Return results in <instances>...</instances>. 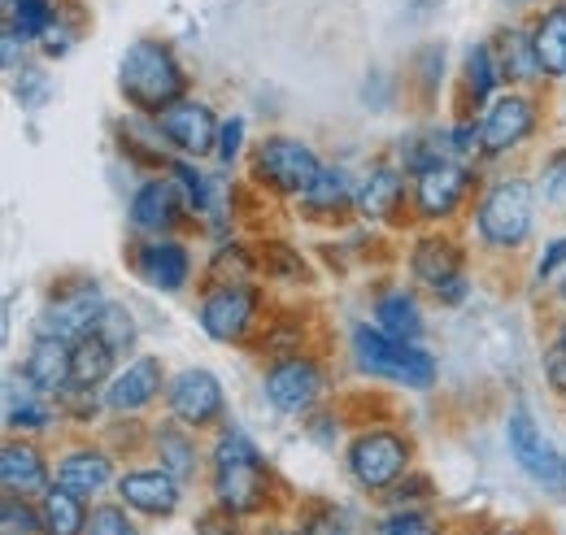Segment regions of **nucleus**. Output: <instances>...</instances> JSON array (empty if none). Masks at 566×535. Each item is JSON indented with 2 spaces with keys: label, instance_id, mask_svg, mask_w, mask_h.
<instances>
[{
  "label": "nucleus",
  "instance_id": "obj_1",
  "mask_svg": "<svg viewBox=\"0 0 566 535\" xmlns=\"http://www.w3.org/2000/svg\"><path fill=\"white\" fill-rule=\"evenodd\" d=\"M280 479L271 462L262 458V449L235 431V427H218L210 444V492L213 505H222L235 518H266L275 514V496H280Z\"/></svg>",
  "mask_w": 566,
  "mask_h": 535
},
{
  "label": "nucleus",
  "instance_id": "obj_2",
  "mask_svg": "<svg viewBox=\"0 0 566 535\" xmlns=\"http://www.w3.org/2000/svg\"><path fill=\"white\" fill-rule=\"evenodd\" d=\"M118 92L140 118H157L161 109L188 96V70L179 66L170 44L136 40L118 62Z\"/></svg>",
  "mask_w": 566,
  "mask_h": 535
},
{
  "label": "nucleus",
  "instance_id": "obj_3",
  "mask_svg": "<svg viewBox=\"0 0 566 535\" xmlns=\"http://www.w3.org/2000/svg\"><path fill=\"white\" fill-rule=\"evenodd\" d=\"M349 357H354V370L361 379L401 384V388H415V392L436 388V375H440L436 357L423 344L397 339V335H388L384 327H370V323H357L349 332Z\"/></svg>",
  "mask_w": 566,
  "mask_h": 535
},
{
  "label": "nucleus",
  "instance_id": "obj_4",
  "mask_svg": "<svg viewBox=\"0 0 566 535\" xmlns=\"http://www.w3.org/2000/svg\"><path fill=\"white\" fill-rule=\"evenodd\" d=\"M536 183L523 175H505L484 188L475 204V235L493 253H518L536 231Z\"/></svg>",
  "mask_w": 566,
  "mask_h": 535
},
{
  "label": "nucleus",
  "instance_id": "obj_5",
  "mask_svg": "<svg viewBox=\"0 0 566 535\" xmlns=\"http://www.w3.org/2000/svg\"><path fill=\"white\" fill-rule=\"evenodd\" d=\"M410 462H415V440L392 427H366L345 444V470L370 496H384L401 474H410Z\"/></svg>",
  "mask_w": 566,
  "mask_h": 535
},
{
  "label": "nucleus",
  "instance_id": "obj_6",
  "mask_svg": "<svg viewBox=\"0 0 566 535\" xmlns=\"http://www.w3.org/2000/svg\"><path fill=\"white\" fill-rule=\"evenodd\" d=\"M266 296L258 283H210L197 301V323L213 344H249L262 327Z\"/></svg>",
  "mask_w": 566,
  "mask_h": 535
},
{
  "label": "nucleus",
  "instance_id": "obj_7",
  "mask_svg": "<svg viewBox=\"0 0 566 535\" xmlns=\"http://www.w3.org/2000/svg\"><path fill=\"white\" fill-rule=\"evenodd\" d=\"M318 170H323V157L296 135H266L249 161L253 183L266 188L271 197H305V188L318 179Z\"/></svg>",
  "mask_w": 566,
  "mask_h": 535
},
{
  "label": "nucleus",
  "instance_id": "obj_8",
  "mask_svg": "<svg viewBox=\"0 0 566 535\" xmlns=\"http://www.w3.org/2000/svg\"><path fill=\"white\" fill-rule=\"evenodd\" d=\"M406 266H410V279H415L419 287H427L440 305H462L467 292H471L467 253H462V244H458L453 235H444V231L419 235V240L410 244Z\"/></svg>",
  "mask_w": 566,
  "mask_h": 535
},
{
  "label": "nucleus",
  "instance_id": "obj_9",
  "mask_svg": "<svg viewBox=\"0 0 566 535\" xmlns=\"http://www.w3.org/2000/svg\"><path fill=\"white\" fill-rule=\"evenodd\" d=\"M105 287L96 283V274H66L53 283L49 305L40 310V318L31 323L35 335H57V339H78L96 327L101 310H105Z\"/></svg>",
  "mask_w": 566,
  "mask_h": 535
},
{
  "label": "nucleus",
  "instance_id": "obj_10",
  "mask_svg": "<svg viewBox=\"0 0 566 535\" xmlns=\"http://www.w3.org/2000/svg\"><path fill=\"white\" fill-rule=\"evenodd\" d=\"M327 392V370L314 353H287L262 370V397L280 413H314Z\"/></svg>",
  "mask_w": 566,
  "mask_h": 535
},
{
  "label": "nucleus",
  "instance_id": "obj_11",
  "mask_svg": "<svg viewBox=\"0 0 566 535\" xmlns=\"http://www.w3.org/2000/svg\"><path fill=\"white\" fill-rule=\"evenodd\" d=\"M166 413L192 431H218L227 418V392L206 366H188L166 388Z\"/></svg>",
  "mask_w": 566,
  "mask_h": 535
},
{
  "label": "nucleus",
  "instance_id": "obj_12",
  "mask_svg": "<svg viewBox=\"0 0 566 535\" xmlns=\"http://www.w3.org/2000/svg\"><path fill=\"white\" fill-rule=\"evenodd\" d=\"M184 479H175L166 466H127L118 470L114 483V501H123L132 514H140L148 523H166L184 510Z\"/></svg>",
  "mask_w": 566,
  "mask_h": 535
},
{
  "label": "nucleus",
  "instance_id": "obj_13",
  "mask_svg": "<svg viewBox=\"0 0 566 535\" xmlns=\"http://www.w3.org/2000/svg\"><path fill=\"white\" fill-rule=\"evenodd\" d=\"M475 175L467 161H453V157H440L423 166L419 175H410V201H415V213L423 222H449L462 204H467V192H471Z\"/></svg>",
  "mask_w": 566,
  "mask_h": 535
},
{
  "label": "nucleus",
  "instance_id": "obj_14",
  "mask_svg": "<svg viewBox=\"0 0 566 535\" xmlns=\"http://www.w3.org/2000/svg\"><path fill=\"white\" fill-rule=\"evenodd\" d=\"M127 262L144 287H153L161 296H179L192 283V253L179 235H144V240H136Z\"/></svg>",
  "mask_w": 566,
  "mask_h": 535
},
{
  "label": "nucleus",
  "instance_id": "obj_15",
  "mask_svg": "<svg viewBox=\"0 0 566 535\" xmlns=\"http://www.w3.org/2000/svg\"><path fill=\"white\" fill-rule=\"evenodd\" d=\"M536 123H541V109L527 92H496L493 101L484 105L480 114V148L484 157H501L518 144H527L536 135Z\"/></svg>",
  "mask_w": 566,
  "mask_h": 535
},
{
  "label": "nucleus",
  "instance_id": "obj_16",
  "mask_svg": "<svg viewBox=\"0 0 566 535\" xmlns=\"http://www.w3.org/2000/svg\"><path fill=\"white\" fill-rule=\"evenodd\" d=\"M153 127L166 139L170 153L192 157V161L210 157L213 148H218V132H222V123L213 118V109L206 101H197V96H184V101H175L170 109H161V114L153 118Z\"/></svg>",
  "mask_w": 566,
  "mask_h": 535
},
{
  "label": "nucleus",
  "instance_id": "obj_17",
  "mask_svg": "<svg viewBox=\"0 0 566 535\" xmlns=\"http://www.w3.org/2000/svg\"><path fill=\"white\" fill-rule=\"evenodd\" d=\"M166 388H170V379H166L161 357L136 353V357H127V361L114 370V379L105 384V392H101V397H105V413L136 418V413H144Z\"/></svg>",
  "mask_w": 566,
  "mask_h": 535
},
{
  "label": "nucleus",
  "instance_id": "obj_18",
  "mask_svg": "<svg viewBox=\"0 0 566 535\" xmlns=\"http://www.w3.org/2000/svg\"><path fill=\"white\" fill-rule=\"evenodd\" d=\"M505 444H510V458L518 462V470L545 487H563L566 483V462L554 453V444L541 436L536 418L527 413V405H514L505 413Z\"/></svg>",
  "mask_w": 566,
  "mask_h": 535
},
{
  "label": "nucleus",
  "instance_id": "obj_19",
  "mask_svg": "<svg viewBox=\"0 0 566 535\" xmlns=\"http://www.w3.org/2000/svg\"><path fill=\"white\" fill-rule=\"evenodd\" d=\"M127 222L140 235H175L184 222H197V218H192V209L184 201L179 183L170 175H157V179H148V183L136 188L132 209H127Z\"/></svg>",
  "mask_w": 566,
  "mask_h": 535
},
{
  "label": "nucleus",
  "instance_id": "obj_20",
  "mask_svg": "<svg viewBox=\"0 0 566 535\" xmlns=\"http://www.w3.org/2000/svg\"><path fill=\"white\" fill-rule=\"evenodd\" d=\"M53 479L62 487H71L74 496H83V501H101L105 492H114L118 466H114V453L105 444H74L57 458Z\"/></svg>",
  "mask_w": 566,
  "mask_h": 535
},
{
  "label": "nucleus",
  "instance_id": "obj_21",
  "mask_svg": "<svg viewBox=\"0 0 566 535\" xmlns=\"http://www.w3.org/2000/svg\"><path fill=\"white\" fill-rule=\"evenodd\" d=\"M0 483H4V496L40 501L57 479H53V466H49V458L35 440L9 436L4 449H0Z\"/></svg>",
  "mask_w": 566,
  "mask_h": 535
},
{
  "label": "nucleus",
  "instance_id": "obj_22",
  "mask_svg": "<svg viewBox=\"0 0 566 535\" xmlns=\"http://www.w3.org/2000/svg\"><path fill=\"white\" fill-rule=\"evenodd\" d=\"M57 413H62L57 397L31 388V384L22 379V370H9V384H4V431H9V436H40V431H53V427H57Z\"/></svg>",
  "mask_w": 566,
  "mask_h": 535
},
{
  "label": "nucleus",
  "instance_id": "obj_23",
  "mask_svg": "<svg viewBox=\"0 0 566 535\" xmlns=\"http://www.w3.org/2000/svg\"><path fill=\"white\" fill-rule=\"evenodd\" d=\"M22 379L49 397H62L74 379V344L57 339V335H35L27 357H22Z\"/></svg>",
  "mask_w": 566,
  "mask_h": 535
},
{
  "label": "nucleus",
  "instance_id": "obj_24",
  "mask_svg": "<svg viewBox=\"0 0 566 535\" xmlns=\"http://www.w3.org/2000/svg\"><path fill=\"white\" fill-rule=\"evenodd\" d=\"M305 218H318V222H340L349 209H357V183L345 166H327L318 170V179L305 188V197H296Z\"/></svg>",
  "mask_w": 566,
  "mask_h": 535
},
{
  "label": "nucleus",
  "instance_id": "obj_25",
  "mask_svg": "<svg viewBox=\"0 0 566 535\" xmlns=\"http://www.w3.org/2000/svg\"><path fill=\"white\" fill-rule=\"evenodd\" d=\"M148 444H153L157 466H166L175 479L192 483V479L201 474L206 453H201V444H197V431H192V427H184V422H175V418H161V422L153 427Z\"/></svg>",
  "mask_w": 566,
  "mask_h": 535
},
{
  "label": "nucleus",
  "instance_id": "obj_26",
  "mask_svg": "<svg viewBox=\"0 0 566 535\" xmlns=\"http://www.w3.org/2000/svg\"><path fill=\"white\" fill-rule=\"evenodd\" d=\"M401 204H406V170L392 161H375L357 183V213L366 222H392Z\"/></svg>",
  "mask_w": 566,
  "mask_h": 535
},
{
  "label": "nucleus",
  "instance_id": "obj_27",
  "mask_svg": "<svg viewBox=\"0 0 566 535\" xmlns=\"http://www.w3.org/2000/svg\"><path fill=\"white\" fill-rule=\"evenodd\" d=\"M370 310H375V327H384L388 335L410 339V344L423 339V332H427L423 305H419V296H415L410 287H384Z\"/></svg>",
  "mask_w": 566,
  "mask_h": 535
},
{
  "label": "nucleus",
  "instance_id": "obj_28",
  "mask_svg": "<svg viewBox=\"0 0 566 535\" xmlns=\"http://www.w3.org/2000/svg\"><path fill=\"white\" fill-rule=\"evenodd\" d=\"M123 361H118V348L114 344H105L96 332L78 335L74 339V379L71 388H83V392H105V384L114 379V370H118Z\"/></svg>",
  "mask_w": 566,
  "mask_h": 535
},
{
  "label": "nucleus",
  "instance_id": "obj_29",
  "mask_svg": "<svg viewBox=\"0 0 566 535\" xmlns=\"http://www.w3.org/2000/svg\"><path fill=\"white\" fill-rule=\"evenodd\" d=\"M532 53L541 78H566V4H549L532 27Z\"/></svg>",
  "mask_w": 566,
  "mask_h": 535
},
{
  "label": "nucleus",
  "instance_id": "obj_30",
  "mask_svg": "<svg viewBox=\"0 0 566 535\" xmlns=\"http://www.w3.org/2000/svg\"><path fill=\"white\" fill-rule=\"evenodd\" d=\"M87 514H92V501H83L71 487L53 483L40 496V535H83L87 532Z\"/></svg>",
  "mask_w": 566,
  "mask_h": 535
},
{
  "label": "nucleus",
  "instance_id": "obj_31",
  "mask_svg": "<svg viewBox=\"0 0 566 535\" xmlns=\"http://www.w3.org/2000/svg\"><path fill=\"white\" fill-rule=\"evenodd\" d=\"M253 253H258V274H266V279H275V283H314V270L301 258V249H292L280 235L258 240Z\"/></svg>",
  "mask_w": 566,
  "mask_h": 535
},
{
  "label": "nucleus",
  "instance_id": "obj_32",
  "mask_svg": "<svg viewBox=\"0 0 566 535\" xmlns=\"http://www.w3.org/2000/svg\"><path fill=\"white\" fill-rule=\"evenodd\" d=\"M253 279H258L253 244H240V240H218L213 244V258L206 266V287L210 283H253Z\"/></svg>",
  "mask_w": 566,
  "mask_h": 535
},
{
  "label": "nucleus",
  "instance_id": "obj_33",
  "mask_svg": "<svg viewBox=\"0 0 566 535\" xmlns=\"http://www.w3.org/2000/svg\"><path fill=\"white\" fill-rule=\"evenodd\" d=\"M496 83H501L496 49L493 44H471L467 57H462V92H467V101L489 105L496 96Z\"/></svg>",
  "mask_w": 566,
  "mask_h": 535
},
{
  "label": "nucleus",
  "instance_id": "obj_34",
  "mask_svg": "<svg viewBox=\"0 0 566 535\" xmlns=\"http://www.w3.org/2000/svg\"><path fill=\"white\" fill-rule=\"evenodd\" d=\"M292 527L301 535H354V518H349L345 505L323 501V496H310V501L296 505Z\"/></svg>",
  "mask_w": 566,
  "mask_h": 535
},
{
  "label": "nucleus",
  "instance_id": "obj_35",
  "mask_svg": "<svg viewBox=\"0 0 566 535\" xmlns=\"http://www.w3.org/2000/svg\"><path fill=\"white\" fill-rule=\"evenodd\" d=\"M496 66H501V78H514V83L541 78L536 53H532V35H523V31H501V40H496Z\"/></svg>",
  "mask_w": 566,
  "mask_h": 535
},
{
  "label": "nucleus",
  "instance_id": "obj_36",
  "mask_svg": "<svg viewBox=\"0 0 566 535\" xmlns=\"http://www.w3.org/2000/svg\"><path fill=\"white\" fill-rule=\"evenodd\" d=\"M57 18V4L53 0H13L4 9V27L27 44V40H44V31L53 27Z\"/></svg>",
  "mask_w": 566,
  "mask_h": 535
},
{
  "label": "nucleus",
  "instance_id": "obj_37",
  "mask_svg": "<svg viewBox=\"0 0 566 535\" xmlns=\"http://www.w3.org/2000/svg\"><path fill=\"white\" fill-rule=\"evenodd\" d=\"M92 332L101 335L105 344H114V348H118V357H132V353H136V344H140L136 314H132L127 305H118V301H105V310H101V318H96V327H92Z\"/></svg>",
  "mask_w": 566,
  "mask_h": 535
},
{
  "label": "nucleus",
  "instance_id": "obj_38",
  "mask_svg": "<svg viewBox=\"0 0 566 535\" xmlns=\"http://www.w3.org/2000/svg\"><path fill=\"white\" fill-rule=\"evenodd\" d=\"M370 535H449V527L431 510H388Z\"/></svg>",
  "mask_w": 566,
  "mask_h": 535
},
{
  "label": "nucleus",
  "instance_id": "obj_39",
  "mask_svg": "<svg viewBox=\"0 0 566 535\" xmlns=\"http://www.w3.org/2000/svg\"><path fill=\"white\" fill-rule=\"evenodd\" d=\"M431 501H436V483H431V474H423V470L401 474V479L384 492V505H388V510H427Z\"/></svg>",
  "mask_w": 566,
  "mask_h": 535
},
{
  "label": "nucleus",
  "instance_id": "obj_40",
  "mask_svg": "<svg viewBox=\"0 0 566 535\" xmlns=\"http://www.w3.org/2000/svg\"><path fill=\"white\" fill-rule=\"evenodd\" d=\"M536 192H541V201H545V209H549V213L566 218V148H554V153L545 157Z\"/></svg>",
  "mask_w": 566,
  "mask_h": 535
},
{
  "label": "nucleus",
  "instance_id": "obj_41",
  "mask_svg": "<svg viewBox=\"0 0 566 535\" xmlns=\"http://www.w3.org/2000/svg\"><path fill=\"white\" fill-rule=\"evenodd\" d=\"M83 535H140V527H136V518H132V510L123 501H92Z\"/></svg>",
  "mask_w": 566,
  "mask_h": 535
},
{
  "label": "nucleus",
  "instance_id": "obj_42",
  "mask_svg": "<svg viewBox=\"0 0 566 535\" xmlns=\"http://www.w3.org/2000/svg\"><path fill=\"white\" fill-rule=\"evenodd\" d=\"M0 527H4V535H40V501L4 496L0 501Z\"/></svg>",
  "mask_w": 566,
  "mask_h": 535
},
{
  "label": "nucleus",
  "instance_id": "obj_43",
  "mask_svg": "<svg viewBox=\"0 0 566 535\" xmlns=\"http://www.w3.org/2000/svg\"><path fill=\"white\" fill-rule=\"evenodd\" d=\"M240 153H244V118H227V123H222V132H218V148H213V157H218V166H222V170H231V166L240 161Z\"/></svg>",
  "mask_w": 566,
  "mask_h": 535
},
{
  "label": "nucleus",
  "instance_id": "obj_44",
  "mask_svg": "<svg viewBox=\"0 0 566 535\" xmlns=\"http://www.w3.org/2000/svg\"><path fill=\"white\" fill-rule=\"evenodd\" d=\"M197 535H253L244 527V518L227 514L222 505H210L206 514H197Z\"/></svg>",
  "mask_w": 566,
  "mask_h": 535
},
{
  "label": "nucleus",
  "instance_id": "obj_45",
  "mask_svg": "<svg viewBox=\"0 0 566 535\" xmlns=\"http://www.w3.org/2000/svg\"><path fill=\"white\" fill-rule=\"evenodd\" d=\"M305 431H310V440L314 444H323V449H336V440H340V418L336 413H310L305 418Z\"/></svg>",
  "mask_w": 566,
  "mask_h": 535
},
{
  "label": "nucleus",
  "instance_id": "obj_46",
  "mask_svg": "<svg viewBox=\"0 0 566 535\" xmlns=\"http://www.w3.org/2000/svg\"><path fill=\"white\" fill-rule=\"evenodd\" d=\"M541 366H545V384H549L558 397H566V348L563 344H554V339H549V348H545Z\"/></svg>",
  "mask_w": 566,
  "mask_h": 535
},
{
  "label": "nucleus",
  "instance_id": "obj_47",
  "mask_svg": "<svg viewBox=\"0 0 566 535\" xmlns=\"http://www.w3.org/2000/svg\"><path fill=\"white\" fill-rule=\"evenodd\" d=\"M563 266H566V235H558V240L545 244V253L536 258V270H532V274H536V283H545V279H554Z\"/></svg>",
  "mask_w": 566,
  "mask_h": 535
},
{
  "label": "nucleus",
  "instance_id": "obj_48",
  "mask_svg": "<svg viewBox=\"0 0 566 535\" xmlns=\"http://www.w3.org/2000/svg\"><path fill=\"white\" fill-rule=\"evenodd\" d=\"M71 44H74V31L66 27V22H62V13H57V18H53V27L44 31L40 49H44L49 57H66V53H71Z\"/></svg>",
  "mask_w": 566,
  "mask_h": 535
},
{
  "label": "nucleus",
  "instance_id": "obj_49",
  "mask_svg": "<svg viewBox=\"0 0 566 535\" xmlns=\"http://www.w3.org/2000/svg\"><path fill=\"white\" fill-rule=\"evenodd\" d=\"M419 78H423L427 96H436V83L444 78V49H423V57H419Z\"/></svg>",
  "mask_w": 566,
  "mask_h": 535
},
{
  "label": "nucleus",
  "instance_id": "obj_50",
  "mask_svg": "<svg viewBox=\"0 0 566 535\" xmlns=\"http://www.w3.org/2000/svg\"><path fill=\"white\" fill-rule=\"evenodd\" d=\"M493 535H536L532 527H496Z\"/></svg>",
  "mask_w": 566,
  "mask_h": 535
},
{
  "label": "nucleus",
  "instance_id": "obj_51",
  "mask_svg": "<svg viewBox=\"0 0 566 535\" xmlns=\"http://www.w3.org/2000/svg\"><path fill=\"white\" fill-rule=\"evenodd\" d=\"M554 344H563V348H566V318L558 323V327H554Z\"/></svg>",
  "mask_w": 566,
  "mask_h": 535
},
{
  "label": "nucleus",
  "instance_id": "obj_52",
  "mask_svg": "<svg viewBox=\"0 0 566 535\" xmlns=\"http://www.w3.org/2000/svg\"><path fill=\"white\" fill-rule=\"evenodd\" d=\"M558 301L566 305V270H563V279H558Z\"/></svg>",
  "mask_w": 566,
  "mask_h": 535
},
{
  "label": "nucleus",
  "instance_id": "obj_53",
  "mask_svg": "<svg viewBox=\"0 0 566 535\" xmlns=\"http://www.w3.org/2000/svg\"><path fill=\"white\" fill-rule=\"evenodd\" d=\"M462 535H493V532H475V527H467Z\"/></svg>",
  "mask_w": 566,
  "mask_h": 535
},
{
  "label": "nucleus",
  "instance_id": "obj_54",
  "mask_svg": "<svg viewBox=\"0 0 566 535\" xmlns=\"http://www.w3.org/2000/svg\"><path fill=\"white\" fill-rule=\"evenodd\" d=\"M505 4H532V0H505Z\"/></svg>",
  "mask_w": 566,
  "mask_h": 535
}]
</instances>
